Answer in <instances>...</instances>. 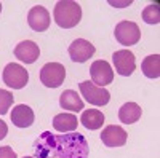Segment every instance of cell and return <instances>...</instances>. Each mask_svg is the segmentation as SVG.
<instances>
[{
    "instance_id": "7",
    "label": "cell",
    "mask_w": 160,
    "mask_h": 158,
    "mask_svg": "<svg viewBox=\"0 0 160 158\" xmlns=\"http://www.w3.org/2000/svg\"><path fill=\"white\" fill-rule=\"evenodd\" d=\"M90 74H91V82L101 88L106 85H111L114 80V70L111 67V64L102 59H98L91 64Z\"/></svg>"
},
{
    "instance_id": "10",
    "label": "cell",
    "mask_w": 160,
    "mask_h": 158,
    "mask_svg": "<svg viewBox=\"0 0 160 158\" xmlns=\"http://www.w3.org/2000/svg\"><path fill=\"white\" fill-rule=\"evenodd\" d=\"M127 139H128V134L125 133V129L115 125L106 126L101 133V141L106 147H122L125 146Z\"/></svg>"
},
{
    "instance_id": "5",
    "label": "cell",
    "mask_w": 160,
    "mask_h": 158,
    "mask_svg": "<svg viewBox=\"0 0 160 158\" xmlns=\"http://www.w3.org/2000/svg\"><path fill=\"white\" fill-rule=\"evenodd\" d=\"M66 77V67L59 62H48L40 69V82L47 88H58Z\"/></svg>"
},
{
    "instance_id": "21",
    "label": "cell",
    "mask_w": 160,
    "mask_h": 158,
    "mask_svg": "<svg viewBox=\"0 0 160 158\" xmlns=\"http://www.w3.org/2000/svg\"><path fill=\"white\" fill-rule=\"evenodd\" d=\"M0 158H18V156L11 147L5 146V147H0Z\"/></svg>"
},
{
    "instance_id": "9",
    "label": "cell",
    "mask_w": 160,
    "mask_h": 158,
    "mask_svg": "<svg viewBox=\"0 0 160 158\" xmlns=\"http://www.w3.org/2000/svg\"><path fill=\"white\" fill-rule=\"evenodd\" d=\"M95 55V46L85 38H77L69 46V56L74 62H87Z\"/></svg>"
},
{
    "instance_id": "24",
    "label": "cell",
    "mask_w": 160,
    "mask_h": 158,
    "mask_svg": "<svg viewBox=\"0 0 160 158\" xmlns=\"http://www.w3.org/2000/svg\"><path fill=\"white\" fill-rule=\"evenodd\" d=\"M0 11H2V3H0Z\"/></svg>"
},
{
    "instance_id": "22",
    "label": "cell",
    "mask_w": 160,
    "mask_h": 158,
    "mask_svg": "<svg viewBox=\"0 0 160 158\" xmlns=\"http://www.w3.org/2000/svg\"><path fill=\"white\" fill-rule=\"evenodd\" d=\"M7 133H8V126H7V123H5L3 120H0V141H2V139L7 136Z\"/></svg>"
},
{
    "instance_id": "23",
    "label": "cell",
    "mask_w": 160,
    "mask_h": 158,
    "mask_svg": "<svg viewBox=\"0 0 160 158\" xmlns=\"http://www.w3.org/2000/svg\"><path fill=\"white\" fill-rule=\"evenodd\" d=\"M24 158H34V156H24Z\"/></svg>"
},
{
    "instance_id": "13",
    "label": "cell",
    "mask_w": 160,
    "mask_h": 158,
    "mask_svg": "<svg viewBox=\"0 0 160 158\" xmlns=\"http://www.w3.org/2000/svg\"><path fill=\"white\" fill-rule=\"evenodd\" d=\"M35 120V115H34V110L26 104H19L16 107H13V112H11V122L15 126L18 128H29Z\"/></svg>"
},
{
    "instance_id": "18",
    "label": "cell",
    "mask_w": 160,
    "mask_h": 158,
    "mask_svg": "<svg viewBox=\"0 0 160 158\" xmlns=\"http://www.w3.org/2000/svg\"><path fill=\"white\" fill-rule=\"evenodd\" d=\"M141 70L148 78H158L160 77V56L158 55L148 56L141 64Z\"/></svg>"
},
{
    "instance_id": "17",
    "label": "cell",
    "mask_w": 160,
    "mask_h": 158,
    "mask_svg": "<svg viewBox=\"0 0 160 158\" xmlns=\"http://www.w3.org/2000/svg\"><path fill=\"white\" fill-rule=\"evenodd\" d=\"M80 122L87 129H99L104 123V115L98 109H88L82 112Z\"/></svg>"
},
{
    "instance_id": "8",
    "label": "cell",
    "mask_w": 160,
    "mask_h": 158,
    "mask_svg": "<svg viewBox=\"0 0 160 158\" xmlns=\"http://www.w3.org/2000/svg\"><path fill=\"white\" fill-rule=\"evenodd\" d=\"M112 61H114V67L115 72L122 77H128L135 72L136 69V58L131 51L128 50H118L112 55Z\"/></svg>"
},
{
    "instance_id": "3",
    "label": "cell",
    "mask_w": 160,
    "mask_h": 158,
    "mask_svg": "<svg viewBox=\"0 0 160 158\" xmlns=\"http://www.w3.org/2000/svg\"><path fill=\"white\" fill-rule=\"evenodd\" d=\"M80 93H82L83 99L93 105H98V107H102L111 101V93L108 89H104L101 86H96L93 82H80L78 83Z\"/></svg>"
},
{
    "instance_id": "12",
    "label": "cell",
    "mask_w": 160,
    "mask_h": 158,
    "mask_svg": "<svg viewBox=\"0 0 160 158\" xmlns=\"http://www.w3.org/2000/svg\"><path fill=\"white\" fill-rule=\"evenodd\" d=\"M15 56L24 64H34L38 59V56H40L38 45L35 42H32V40H24V42L16 45Z\"/></svg>"
},
{
    "instance_id": "19",
    "label": "cell",
    "mask_w": 160,
    "mask_h": 158,
    "mask_svg": "<svg viewBox=\"0 0 160 158\" xmlns=\"http://www.w3.org/2000/svg\"><path fill=\"white\" fill-rule=\"evenodd\" d=\"M142 21L148 22V24H158L160 22V11L157 5H149L146 7L142 11Z\"/></svg>"
},
{
    "instance_id": "4",
    "label": "cell",
    "mask_w": 160,
    "mask_h": 158,
    "mask_svg": "<svg viewBox=\"0 0 160 158\" xmlns=\"http://www.w3.org/2000/svg\"><path fill=\"white\" fill-rule=\"evenodd\" d=\"M115 40L123 45V46H131V45H136L141 38V31L138 27L136 22L133 21H122L115 26Z\"/></svg>"
},
{
    "instance_id": "1",
    "label": "cell",
    "mask_w": 160,
    "mask_h": 158,
    "mask_svg": "<svg viewBox=\"0 0 160 158\" xmlns=\"http://www.w3.org/2000/svg\"><path fill=\"white\" fill-rule=\"evenodd\" d=\"M38 158H87L88 144L80 134L51 136L43 133L35 142Z\"/></svg>"
},
{
    "instance_id": "20",
    "label": "cell",
    "mask_w": 160,
    "mask_h": 158,
    "mask_svg": "<svg viewBox=\"0 0 160 158\" xmlns=\"http://www.w3.org/2000/svg\"><path fill=\"white\" fill-rule=\"evenodd\" d=\"M13 101H15V98H13V94L10 93V91L0 89V115H5L10 110Z\"/></svg>"
},
{
    "instance_id": "2",
    "label": "cell",
    "mask_w": 160,
    "mask_h": 158,
    "mask_svg": "<svg viewBox=\"0 0 160 158\" xmlns=\"http://www.w3.org/2000/svg\"><path fill=\"white\" fill-rule=\"evenodd\" d=\"M55 22L62 29H72L82 19V8L74 0H61L55 5Z\"/></svg>"
},
{
    "instance_id": "6",
    "label": "cell",
    "mask_w": 160,
    "mask_h": 158,
    "mask_svg": "<svg viewBox=\"0 0 160 158\" xmlns=\"http://www.w3.org/2000/svg\"><path fill=\"white\" fill-rule=\"evenodd\" d=\"M29 82V74L22 65L10 62L3 69V83L13 89H21L28 85Z\"/></svg>"
},
{
    "instance_id": "16",
    "label": "cell",
    "mask_w": 160,
    "mask_h": 158,
    "mask_svg": "<svg viewBox=\"0 0 160 158\" xmlns=\"http://www.w3.org/2000/svg\"><path fill=\"white\" fill-rule=\"evenodd\" d=\"M141 107L136 104V102H127L123 104L118 110V118L120 122L125 123V125H131V123H136L139 118H141Z\"/></svg>"
},
{
    "instance_id": "11",
    "label": "cell",
    "mask_w": 160,
    "mask_h": 158,
    "mask_svg": "<svg viewBox=\"0 0 160 158\" xmlns=\"http://www.w3.org/2000/svg\"><path fill=\"white\" fill-rule=\"evenodd\" d=\"M50 13L45 7H34L28 15V24L35 32H43L50 27Z\"/></svg>"
},
{
    "instance_id": "15",
    "label": "cell",
    "mask_w": 160,
    "mask_h": 158,
    "mask_svg": "<svg viewBox=\"0 0 160 158\" xmlns=\"http://www.w3.org/2000/svg\"><path fill=\"white\" fill-rule=\"evenodd\" d=\"M78 126L77 117L72 113H59L53 118V128L59 133H72Z\"/></svg>"
},
{
    "instance_id": "14",
    "label": "cell",
    "mask_w": 160,
    "mask_h": 158,
    "mask_svg": "<svg viewBox=\"0 0 160 158\" xmlns=\"http://www.w3.org/2000/svg\"><path fill=\"white\" fill-rule=\"evenodd\" d=\"M59 104H61L62 109L71 110V112H82L83 107H85L82 98H80L74 89H66L64 93H61Z\"/></svg>"
}]
</instances>
